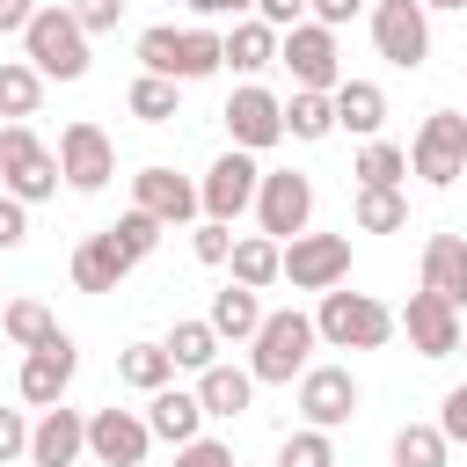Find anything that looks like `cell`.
Masks as SVG:
<instances>
[{"label":"cell","instance_id":"1","mask_svg":"<svg viewBox=\"0 0 467 467\" xmlns=\"http://www.w3.org/2000/svg\"><path fill=\"white\" fill-rule=\"evenodd\" d=\"M314 343H321L314 314H299V306L263 314V328H255V343H248V372H255V387H292V379H306Z\"/></svg>","mask_w":467,"mask_h":467},{"label":"cell","instance_id":"2","mask_svg":"<svg viewBox=\"0 0 467 467\" xmlns=\"http://www.w3.org/2000/svg\"><path fill=\"white\" fill-rule=\"evenodd\" d=\"M314 328H321L328 350H387L394 328H401V314H394L387 299H372V292H343V285H336V292H321Z\"/></svg>","mask_w":467,"mask_h":467},{"label":"cell","instance_id":"3","mask_svg":"<svg viewBox=\"0 0 467 467\" xmlns=\"http://www.w3.org/2000/svg\"><path fill=\"white\" fill-rule=\"evenodd\" d=\"M139 66L146 73H161V80H204V73H219L226 66V36L219 29H175V22H153L146 36H139Z\"/></svg>","mask_w":467,"mask_h":467},{"label":"cell","instance_id":"4","mask_svg":"<svg viewBox=\"0 0 467 467\" xmlns=\"http://www.w3.org/2000/svg\"><path fill=\"white\" fill-rule=\"evenodd\" d=\"M22 58H29L44 80H80V73H88V29L66 15V0L29 15V29H22Z\"/></svg>","mask_w":467,"mask_h":467},{"label":"cell","instance_id":"5","mask_svg":"<svg viewBox=\"0 0 467 467\" xmlns=\"http://www.w3.org/2000/svg\"><path fill=\"white\" fill-rule=\"evenodd\" d=\"M58 153L29 131V124H0V190L7 197H22V204H44V197H58Z\"/></svg>","mask_w":467,"mask_h":467},{"label":"cell","instance_id":"6","mask_svg":"<svg viewBox=\"0 0 467 467\" xmlns=\"http://www.w3.org/2000/svg\"><path fill=\"white\" fill-rule=\"evenodd\" d=\"M409 175H423L431 190H445V182L467 175V117H460V109H431V117L416 124V139H409Z\"/></svg>","mask_w":467,"mask_h":467},{"label":"cell","instance_id":"7","mask_svg":"<svg viewBox=\"0 0 467 467\" xmlns=\"http://www.w3.org/2000/svg\"><path fill=\"white\" fill-rule=\"evenodd\" d=\"M277 66L292 73V88H314V95H336L343 88V51H336V29H321L314 15L299 29L277 36Z\"/></svg>","mask_w":467,"mask_h":467},{"label":"cell","instance_id":"8","mask_svg":"<svg viewBox=\"0 0 467 467\" xmlns=\"http://www.w3.org/2000/svg\"><path fill=\"white\" fill-rule=\"evenodd\" d=\"M372 44L387 66L416 73L431 58V7L423 0H372Z\"/></svg>","mask_w":467,"mask_h":467},{"label":"cell","instance_id":"9","mask_svg":"<svg viewBox=\"0 0 467 467\" xmlns=\"http://www.w3.org/2000/svg\"><path fill=\"white\" fill-rule=\"evenodd\" d=\"M58 175H66V190H80V197L109 190V175H117V146H109V131L88 124V117H73V124L58 131Z\"/></svg>","mask_w":467,"mask_h":467},{"label":"cell","instance_id":"10","mask_svg":"<svg viewBox=\"0 0 467 467\" xmlns=\"http://www.w3.org/2000/svg\"><path fill=\"white\" fill-rule=\"evenodd\" d=\"M255 190H263V168H255V153H241V146H226V153L204 168V182H197L204 219H219V226H234L241 212H255Z\"/></svg>","mask_w":467,"mask_h":467},{"label":"cell","instance_id":"11","mask_svg":"<svg viewBox=\"0 0 467 467\" xmlns=\"http://www.w3.org/2000/svg\"><path fill=\"white\" fill-rule=\"evenodd\" d=\"M306 219H314V175H299V168H270L263 190H255V226H263L270 241H299Z\"/></svg>","mask_w":467,"mask_h":467},{"label":"cell","instance_id":"12","mask_svg":"<svg viewBox=\"0 0 467 467\" xmlns=\"http://www.w3.org/2000/svg\"><path fill=\"white\" fill-rule=\"evenodd\" d=\"M285 277H292V292H336L350 277V234H299V241H285Z\"/></svg>","mask_w":467,"mask_h":467},{"label":"cell","instance_id":"13","mask_svg":"<svg viewBox=\"0 0 467 467\" xmlns=\"http://www.w3.org/2000/svg\"><path fill=\"white\" fill-rule=\"evenodd\" d=\"M73 372H80V350H73V336L58 328L51 343L22 350L15 387H22V401H29V409H58V401H66V387H73Z\"/></svg>","mask_w":467,"mask_h":467},{"label":"cell","instance_id":"14","mask_svg":"<svg viewBox=\"0 0 467 467\" xmlns=\"http://www.w3.org/2000/svg\"><path fill=\"white\" fill-rule=\"evenodd\" d=\"M219 117H226V139H234L241 153H263V146L285 139V102H277L270 88H255V80H241Z\"/></svg>","mask_w":467,"mask_h":467},{"label":"cell","instance_id":"15","mask_svg":"<svg viewBox=\"0 0 467 467\" xmlns=\"http://www.w3.org/2000/svg\"><path fill=\"white\" fill-rule=\"evenodd\" d=\"M358 401H365V387H358V372H350V365H306V379H299V416H306L314 431L350 423V416H358Z\"/></svg>","mask_w":467,"mask_h":467},{"label":"cell","instance_id":"16","mask_svg":"<svg viewBox=\"0 0 467 467\" xmlns=\"http://www.w3.org/2000/svg\"><path fill=\"white\" fill-rule=\"evenodd\" d=\"M153 452V431L139 409H95L88 416V460L95 467H146Z\"/></svg>","mask_w":467,"mask_h":467},{"label":"cell","instance_id":"17","mask_svg":"<svg viewBox=\"0 0 467 467\" xmlns=\"http://www.w3.org/2000/svg\"><path fill=\"white\" fill-rule=\"evenodd\" d=\"M401 336H409V350H416V358H452L467 328H460V306H452V299H438V292H423V285H416V292H409V306H401Z\"/></svg>","mask_w":467,"mask_h":467},{"label":"cell","instance_id":"18","mask_svg":"<svg viewBox=\"0 0 467 467\" xmlns=\"http://www.w3.org/2000/svg\"><path fill=\"white\" fill-rule=\"evenodd\" d=\"M131 204H139V212H153L161 226H190V219L204 212L197 182H190V175H175V168H161V161L131 175Z\"/></svg>","mask_w":467,"mask_h":467},{"label":"cell","instance_id":"19","mask_svg":"<svg viewBox=\"0 0 467 467\" xmlns=\"http://www.w3.org/2000/svg\"><path fill=\"white\" fill-rule=\"evenodd\" d=\"M88 460V416L80 409H44L29 431V467H80Z\"/></svg>","mask_w":467,"mask_h":467},{"label":"cell","instance_id":"20","mask_svg":"<svg viewBox=\"0 0 467 467\" xmlns=\"http://www.w3.org/2000/svg\"><path fill=\"white\" fill-rule=\"evenodd\" d=\"M146 431H153L161 445L204 438V401H197V387H161V394H146Z\"/></svg>","mask_w":467,"mask_h":467},{"label":"cell","instance_id":"21","mask_svg":"<svg viewBox=\"0 0 467 467\" xmlns=\"http://www.w3.org/2000/svg\"><path fill=\"white\" fill-rule=\"evenodd\" d=\"M423 292L467 306V241L460 234H431L423 241Z\"/></svg>","mask_w":467,"mask_h":467},{"label":"cell","instance_id":"22","mask_svg":"<svg viewBox=\"0 0 467 467\" xmlns=\"http://www.w3.org/2000/svg\"><path fill=\"white\" fill-rule=\"evenodd\" d=\"M379 124H387V95H379V80H343V88H336V131H350V139H379Z\"/></svg>","mask_w":467,"mask_h":467},{"label":"cell","instance_id":"23","mask_svg":"<svg viewBox=\"0 0 467 467\" xmlns=\"http://www.w3.org/2000/svg\"><path fill=\"white\" fill-rule=\"evenodd\" d=\"M124 277H131V263L117 255L109 234H88V241L73 248V285H80V292H117Z\"/></svg>","mask_w":467,"mask_h":467},{"label":"cell","instance_id":"24","mask_svg":"<svg viewBox=\"0 0 467 467\" xmlns=\"http://www.w3.org/2000/svg\"><path fill=\"white\" fill-rule=\"evenodd\" d=\"M212 328H219V343H255V328H263V299L248 292V285H226V292H212V314H204Z\"/></svg>","mask_w":467,"mask_h":467},{"label":"cell","instance_id":"25","mask_svg":"<svg viewBox=\"0 0 467 467\" xmlns=\"http://www.w3.org/2000/svg\"><path fill=\"white\" fill-rule=\"evenodd\" d=\"M197 401H204V416H241L255 401V372L248 365H212V372H197Z\"/></svg>","mask_w":467,"mask_h":467},{"label":"cell","instance_id":"26","mask_svg":"<svg viewBox=\"0 0 467 467\" xmlns=\"http://www.w3.org/2000/svg\"><path fill=\"white\" fill-rule=\"evenodd\" d=\"M277 277H285V241H270V234H241V241H234V285L263 292V285H277Z\"/></svg>","mask_w":467,"mask_h":467},{"label":"cell","instance_id":"27","mask_svg":"<svg viewBox=\"0 0 467 467\" xmlns=\"http://www.w3.org/2000/svg\"><path fill=\"white\" fill-rule=\"evenodd\" d=\"M350 175H358V190H401V175H409V146H394V139H365L358 161H350Z\"/></svg>","mask_w":467,"mask_h":467},{"label":"cell","instance_id":"28","mask_svg":"<svg viewBox=\"0 0 467 467\" xmlns=\"http://www.w3.org/2000/svg\"><path fill=\"white\" fill-rule=\"evenodd\" d=\"M36 102H44V73L29 58H0V117L7 124H29Z\"/></svg>","mask_w":467,"mask_h":467},{"label":"cell","instance_id":"29","mask_svg":"<svg viewBox=\"0 0 467 467\" xmlns=\"http://www.w3.org/2000/svg\"><path fill=\"white\" fill-rule=\"evenodd\" d=\"M226 66H234V73H263V66H277V29L255 22V15L234 22V29H226Z\"/></svg>","mask_w":467,"mask_h":467},{"label":"cell","instance_id":"30","mask_svg":"<svg viewBox=\"0 0 467 467\" xmlns=\"http://www.w3.org/2000/svg\"><path fill=\"white\" fill-rule=\"evenodd\" d=\"M161 350L175 358V372H212V365H219V328H212V321H175Z\"/></svg>","mask_w":467,"mask_h":467},{"label":"cell","instance_id":"31","mask_svg":"<svg viewBox=\"0 0 467 467\" xmlns=\"http://www.w3.org/2000/svg\"><path fill=\"white\" fill-rule=\"evenodd\" d=\"M117 379H124V387H139V394H161V387H175V358H168L161 343H124Z\"/></svg>","mask_w":467,"mask_h":467},{"label":"cell","instance_id":"32","mask_svg":"<svg viewBox=\"0 0 467 467\" xmlns=\"http://www.w3.org/2000/svg\"><path fill=\"white\" fill-rule=\"evenodd\" d=\"M124 109H131L139 124H168V117H182V88L161 80V73H139L131 95H124Z\"/></svg>","mask_w":467,"mask_h":467},{"label":"cell","instance_id":"33","mask_svg":"<svg viewBox=\"0 0 467 467\" xmlns=\"http://www.w3.org/2000/svg\"><path fill=\"white\" fill-rule=\"evenodd\" d=\"M285 131L292 139H328L336 131V95H314V88H292V102H285Z\"/></svg>","mask_w":467,"mask_h":467},{"label":"cell","instance_id":"34","mask_svg":"<svg viewBox=\"0 0 467 467\" xmlns=\"http://www.w3.org/2000/svg\"><path fill=\"white\" fill-rule=\"evenodd\" d=\"M350 219H358V234H401L409 226V197L401 190H358Z\"/></svg>","mask_w":467,"mask_h":467},{"label":"cell","instance_id":"35","mask_svg":"<svg viewBox=\"0 0 467 467\" xmlns=\"http://www.w3.org/2000/svg\"><path fill=\"white\" fill-rule=\"evenodd\" d=\"M102 234H109V241H117V255H124V263L139 270V263H146V255L161 248V234H168V226H161L153 212H139V204H131V212H124L117 226H102Z\"/></svg>","mask_w":467,"mask_h":467},{"label":"cell","instance_id":"36","mask_svg":"<svg viewBox=\"0 0 467 467\" xmlns=\"http://www.w3.org/2000/svg\"><path fill=\"white\" fill-rule=\"evenodd\" d=\"M0 328H7V343H22V350H36V343L58 336V321H51L44 299H7V306H0Z\"/></svg>","mask_w":467,"mask_h":467},{"label":"cell","instance_id":"37","mask_svg":"<svg viewBox=\"0 0 467 467\" xmlns=\"http://www.w3.org/2000/svg\"><path fill=\"white\" fill-rule=\"evenodd\" d=\"M445 452H452V438L438 423H401L394 431V467H445Z\"/></svg>","mask_w":467,"mask_h":467},{"label":"cell","instance_id":"38","mask_svg":"<svg viewBox=\"0 0 467 467\" xmlns=\"http://www.w3.org/2000/svg\"><path fill=\"white\" fill-rule=\"evenodd\" d=\"M277 467H336V445H328V431L299 423V431L277 445Z\"/></svg>","mask_w":467,"mask_h":467},{"label":"cell","instance_id":"39","mask_svg":"<svg viewBox=\"0 0 467 467\" xmlns=\"http://www.w3.org/2000/svg\"><path fill=\"white\" fill-rule=\"evenodd\" d=\"M66 15H73L88 36H102V29H117V22H124V0H66Z\"/></svg>","mask_w":467,"mask_h":467},{"label":"cell","instance_id":"40","mask_svg":"<svg viewBox=\"0 0 467 467\" xmlns=\"http://www.w3.org/2000/svg\"><path fill=\"white\" fill-rule=\"evenodd\" d=\"M190 248H197V263H212V270H219V263H234V234H226L219 219H204V226L190 234Z\"/></svg>","mask_w":467,"mask_h":467},{"label":"cell","instance_id":"41","mask_svg":"<svg viewBox=\"0 0 467 467\" xmlns=\"http://www.w3.org/2000/svg\"><path fill=\"white\" fill-rule=\"evenodd\" d=\"M29 431H36V423H29L22 409H0V467H15V460L29 452Z\"/></svg>","mask_w":467,"mask_h":467},{"label":"cell","instance_id":"42","mask_svg":"<svg viewBox=\"0 0 467 467\" xmlns=\"http://www.w3.org/2000/svg\"><path fill=\"white\" fill-rule=\"evenodd\" d=\"M175 467H234V445L226 438H190V445H175Z\"/></svg>","mask_w":467,"mask_h":467},{"label":"cell","instance_id":"43","mask_svg":"<svg viewBox=\"0 0 467 467\" xmlns=\"http://www.w3.org/2000/svg\"><path fill=\"white\" fill-rule=\"evenodd\" d=\"M22 241H29V204L0 190V255H7V248H22Z\"/></svg>","mask_w":467,"mask_h":467},{"label":"cell","instance_id":"44","mask_svg":"<svg viewBox=\"0 0 467 467\" xmlns=\"http://www.w3.org/2000/svg\"><path fill=\"white\" fill-rule=\"evenodd\" d=\"M438 431H445L452 445H467V379H460V387L438 401Z\"/></svg>","mask_w":467,"mask_h":467},{"label":"cell","instance_id":"45","mask_svg":"<svg viewBox=\"0 0 467 467\" xmlns=\"http://www.w3.org/2000/svg\"><path fill=\"white\" fill-rule=\"evenodd\" d=\"M255 22H270V29L285 36V29H299V22H306V0H255Z\"/></svg>","mask_w":467,"mask_h":467},{"label":"cell","instance_id":"46","mask_svg":"<svg viewBox=\"0 0 467 467\" xmlns=\"http://www.w3.org/2000/svg\"><path fill=\"white\" fill-rule=\"evenodd\" d=\"M358 7H365V0H306V15H314L321 29H343V22H358Z\"/></svg>","mask_w":467,"mask_h":467},{"label":"cell","instance_id":"47","mask_svg":"<svg viewBox=\"0 0 467 467\" xmlns=\"http://www.w3.org/2000/svg\"><path fill=\"white\" fill-rule=\"evenodd\" d=\"M182 7L204 15V22H219V15H226V22H248V15H255V0H182Z\"/></svg>","mask_w":467,"mask_h":467},{"label":"cell","instance_id":"48","mask_svg":"<svg viewBox=\"0 0 467 467\" xmlns=\"http://www.w3.org/2000/svg\"><path fill=\"white\" fill-rule=\"evenodd\" d=\"M29 15H36V0H0V36L7 29H29Z\"/></svg>","mask_w":467,"mask_h":467},{"label":"cell","instance_id":"49","mask_svg":"<svg viewBox=\"0 0 467 467\" xmlns=\"http://www.w3.org/2000/svg\"><path fill=\"white\" fill-rule=\"evenodd\" d=\"M423 7H452V15H467V0H423Z\"/></svg>","mask_w":467,"mask_h":467},{"label":"cell","instance_id":"50","mask_svg":"<svg viewBox=\"0 0 467 467\" xmlns=\"http://www.w3.org/2000/svg\"><path fill=\"white\" fill-rule=\"evenodd\" d=\"M460 358H467V336H460Z\"/></svg>","mask_w":467,"mask_h":467}]
</instances>
